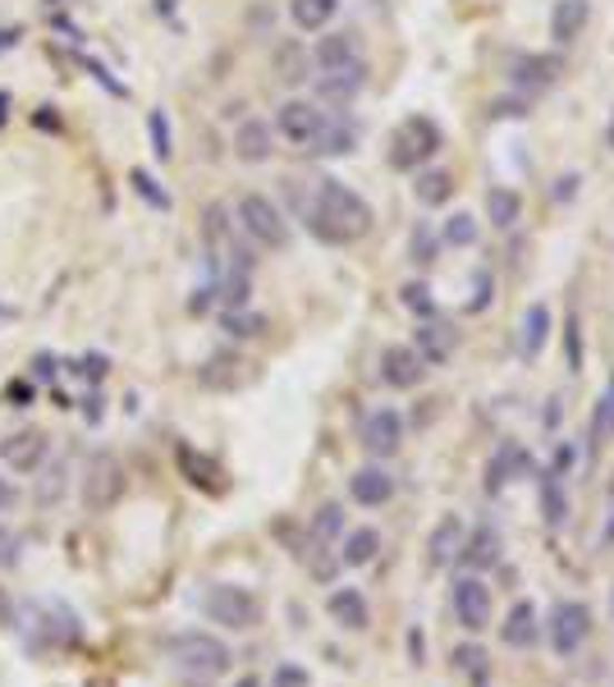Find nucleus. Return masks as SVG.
Segmentation results:
<instances>
[{
	"label": "nucleus",
	"mask_w": 614,
	"mask_h": 687,
	"mask_svg": "<svg viewBox=\"0 0 614 687\" xmlns=\"http://www.w3.org/2000/svg\"><path fill=\"white\" fill-rule=\"evenodd\" d=\"M285 198L294 220H303V229L326 248H349L358 239L372 235V207L354 193L349 183H339L330 175H294L285 179Z\"/></svg>",
	"instance_id": "1"
},
{
	"label": "nucleus",
	"mask_w": 614,
	"mask_h": 687,
	"mask_svg": "<svg viewBox=\"0 0 614 687\" xmlns=\"http://www.w3.org/2000/svg\"><path fill=\"white\" fill-rule=\"evenodd\" d=\"M202 243H207V266L211 280H229V276H252V243L244 239V229L225 202H211L202 211Z\"/></svg>",
	"instance_id": "2"
},
{
	"label": "nucleus",
	"mask_w": 614,
	"mask_h": 687,
	"mask_svg": "<svg viewBox=\"0 0 614 687\" xmlns=\"http://www.w3.org/2000/svg\"><path fill=\"white\" fill-rule=\"evenodd\" d=\"M235 220H239L244 239L252 248H266V252H285L289 248V220L266 193H244L235 202Z\"/></svg>",
	"instance_id": "3"
},
{
	"label": "nucleus",
	"mask_w": 614,
	"mask_h": 687,
	"mask_svg": "<svg viewBox=\"0 0 614 687\" xmlns=\"http://www.w3.org/2000/svg\"><path fill=\"white\" fill-rule=\"evenodd\" d=\"M166 656L175 660V669H184L188 678H220L225 669H229V646L220 641V637H211V633H175L170 641H166Z\"/></svg>",
	"instance_id": "4"
},
{
	"label": "nucleus",
	"mask_w": 614,
	"mask_h": 687,
	"mask_svg": "<svg viewBox=\"0 0 614 687\" xmlns=\"http://www.w3.org/2000/svg\"><path fill=\"white\" fill-rule=\"evenodd\" d=\"M129 486V472L120 464V454H110V449H92L88 454V468H83V509L88 514H106L120 505V495Z\"/></svg>",
	"instance_id": "5"
},
{
	"label": "nucleus",
	"mask_w": 614,
	"mask_h": 687,
	"mask_svg": "<svg viewBox=\"0 0 614 687\" xmlns=\"http://www.w3.org/2000/svg\"><path fill=\"white\" fill-rule=\"evenodd\" d=\"M202 615L229 633H248L261 624V600L248 591V587H235V583H216L207 587L202 596Z\"/></svg>",
	"instance_id": "6"
},
{
	"label": "nucleus",
	"mask_w": 614,
	"mask_h": 687,
	"mask_svg": "<svg viewBox=\"0 0 614 687\" xmlns=\"http://www.w3.org/2000/svg\"><path fill=\"white\" fill-rule=\"evenodd\" d=\"M445 147L436 120H427V114H408V120L395 129L390 138V166L395 170H417L422 161H432L436 151Z\"/></svg>",
	"instance_id": "7"
},
{
	"label": "nucleus",
	"mask_w": 614,
	"mask_h": 687,
	"mask_svg": "<svg viewBox=\"0 0 614 687\" xmlns=\"http://www.w3.org/2000/svg\"><path fill=\"white\" fill-rule=\"evenodd\" d=\"M546 637H551V651L555 656H578L583 641L592 637V609L583 600H555Z\"/></svg>",
	"instance_id": "8"
},
{
	"label": "nucleus",
	"mask_w": 614,
	"mask_h": 687,
	"mask_svg": "<svg viewBox=\"0 0 614 687\" xmlns=\"http://www.w3.org/2000/svg\"><path fill=\"white\" fill-rule=\"evenodd\" d=\"M449 605H454V619L468 633L491 628V587L477 578V572H464V578L449 583Z\"/></svg>",
	"instance_id": "9"
},
{
	"label": "nucleus",
	"mask_w": 614,
	"mask_h": 687,
	"mask_svg": "<svg viewBox=\"0 0 614 687\" xmlns=\"http://www.w3.org/2000/svg\"><path fill=\"white\" fill-rule=\"evenodd\" d=\"M326 120H330V110H321L317 101L294 97V101H285V106L276 110V133H280L285 142H294L298 151H307V142L321 133Z\"/></svg>",
	"instance_id": "10"
},
{
	"label": "nucleus",
	"mask_w": 614,
	"mask_h": 687,
	"mask_svg": "<svg viewBox=\"0 0 614 687\" xmlns=\"http://www.w3.org/2000/svg\"><path fill=\"white\" fill-rule=\"evenodd\" d=\"M358 445L372 458H395L404 449V417L395 408H372L358 427Z\"/></svg>",
	"instance_id": "11"
},
{
	"label": "nucleus",
	"mask_w": 614,
	"mask_h": 687,
	"mask_svg": "<svg viewBox=\"0 0 614 687\" xmlns=\"http://www.w3.org/2000/svg\"><path fill=\"white\" fill-rule=\"evenodd\" d=\"M47 458H51V436L37 431V427L14 431V436L0 440V464L14 468V472H37V468L47 464Z\"/></svg>",
	"instance_id": "12"
},
{
	"label": "nucleus",
	"mask_w": 614,
	"mask_h": 687,
	"mask_svg": "<svg viewBox=\"0 0 614 687\" xmlns=\"http://www.w3.org/2000/svg\"><path fill=\"white\" fill-rule=\"evenodd\" d=\"M523 472H532V454L518 445V440H501L495 445V454H491V464H486V477H482V490L486 495H501L514 477H523Z\"/></svg>",
	"instance_id": "13"
},
{
	"label": "nucleus",
	"mask_w": 614,
	"mask_h": 687,
	"mask_svg": "<svg viewBox=\"0 0 614 687\" xmlns=\"http://www.w3.org/2000/svg\"><path fill=\"white\" fill-rule=\"evenodd\" d=\"M564 73V64H559V56H514L509 60V83H514V92H523V97H532V92H546L555 79Z\"/></svg>",
	"instance_id": "14"
},
{
	"label": "nucleus",
	"mask_w": 614,
	"mask_h": 687,
	"mask_svg": "<svg viewBox=\"0 0 614 687\" xmlns=\"http://www.w3.org/2000/svg\"><path fill=\"white\" fill-rule=\"evenodd\" d=\"M380 380H386L390 390H413L422 386V376H427V362L417 358L413 344H390V349H380Z\"/></svg>",
	"instance_id": "15"
},
{
	"label": "nucleus",
	"mask_w": 614,
	"mask_h": 687,
	"mask_svg": "<svg viewBox=\"0 0 614 687\" xmlns=\"http://www.w3.org/2000/svg\"><path fill=\"white\" fill-rule=\"evenodd\" d=\"M175 464H179V472H184V481L188 486H198L202 495H225V468L216 464L211 454H202V449H194V445H179L175 449Z\"/></svg>",
	"instance_id": "16"
},
{
	"label": "nucleus",
	"mask_w": 614,
	"mask_h": 687,
	"mask_svg": "<svg viewBox=\"0 0 614 687\" xmlns=\"http://www.w3.org/2000/svg\"><path fill=\"white\" fill-rule=\"evenodd\" d=\"M363 88H367V60L335 64V69H321L317 73V97L321 101H335V106H349Z\"/></svg>",
	"instance_id": "17"
},
{
	"label": "nucleus",
	"mask_w": 614,
	"mask_h": 687,
	"mask_svg": "<svg viewBox=\"0 0 614 687\" xmlns=\"http://www.w3.org/2000/svg\"><path fill=\"white\" fill-rule=\"evenodd\" d=\"M349 495H354V505H363V509H380V505L395 500V477L380 468V464L358 468V472L349 477Z\"/></svg>",
	"instance_id": "18"
},
{
	"label": "nucleus",
	"mask_w": 614,
	"mask_h": 687,
	"mask_svg": "<svg viewBox=\"0 0 614 687\" xmlns=\"http://www.w3.org/2000/svg\"><path fill=\"white\" fill-rule=\"evenodd\" d=\"M501 641L514 646V651H532V646L542 641V619H536V605H532V600H518L509 615H505Z\"/></svg>",
	"instance_id": "19"
},
{
	"label": "nucleus",
	"mask_w": 614,
	"mask_h": 687,
	"mask_svg": "<svg viewBox=\"0 0 614 687\" xmlns=\"http://www.w3.org/2000/svg\"><path fill=\"white\" fill-rule=\"evenodd\" d=\"M551 308L546 302H532V308L523 312V321H518V358L523 362H536L542 358V349H546V339H551Z\"/></svg>",
	"instance_id": "20"
},
{
	"label": "nucleus",
	"mask_w": 614,
	"mask_h": 687,
	"mask_svg": "<svg viewBox=\"0 0 614 687\" xmlns=\"http://www.w3.org/2000/svg\"><path fill=\"white\" fill-rule=\"evenodd\" d=\"M354 147H358L354 120H344V114H330V120L321 125V133L307 142V157H349Z\"/></svg>",
	"instance_id": "21"
},
{
	"label": "nucleus",
	"mask_w": 614,
	"mask_h": 687,
	"mask_svg": "<svg viewBox=\"0 0 614 687\" xmlns=\"http://www.w3.org/2000/svg\"><path fill=\"white\" fill-rule=\"evenodd\" d=\"M464 537H468L464 518H458V514H445V518L432 527V537H427V559H432L436 568L454 564V559H458V550H464Z\"/></svg>",
	"instance_id": "22"
},
{
	"label": "nucleus",
	"mask_w": 614,
	"mask_h": 687,
	"mask_svg": "<svg viewBox=\"0 0 614 687\" xmlns=\"http://www.w3.org/2000/svg\"><path fill=\"white\" fill-rule=\"evenodd\" d=\"M413 349H417V358L427 362V367H440V362H449V354H454V326H445V321H422L417 330H413Z\"/></svg>",
	"instance_id": "23"
},
{
	"label": "nucleus",
	"mask_w": 614,
	"mask_h": 687,
	"mask_svg": "<svg viewBox=\"0 0 614 687\" xmlns=\"http://www.w3.org/2000/svg\"><path fill=\"white\" fill-rule=\"evenodd\" d=\"M326 609H330V619L339 628H349V633H363L372 624V609H367V596L358 587H335L326 596Z\"/></svg>",
	"instance_id": "24"
},
{
	"label": "nucleus",
	"mask_w": 614,
	"mask_h": 687,
	"mask_svg": "<svg viewBox=\"0 0 614 687\" xmlns=\"http://www.w3.org/2000/svg\"><path fill=\"white\" fill-rule=\"evenodd\" d=\"M252 371H248V362L239 358V354H211L202 367H198V380L207 390H235V386H244Z\"/></svg>",
	"instance_id": "25"
},
{
	"label": "nucleus",
	"mask_w": 614,
	"mask_h": 687,
	"mask_svg": "<svg viewBox=\"0 0 614 687\" xmlns=\"http://www.w3.org/2000/svg\"><path fill=\"white\" fill-rule=\"evenodd\" d=\"M271 151H276L271 125H266V120H244V125H239V133H235V157H239V161L261 166V161H271Z\"/></svg>",
	"instance_id": "26"
},
{
	"label": "nucleus",
	"mask_w": 614,
	"mask_h": 687,
	"mask_svg": "<svg viewBox=\"0 0 614 687\" xmlns=\"http://www.w3.org/2000/svg\"><path fill=\"white\" fill-rule=\"evenodd\" d=\"M495 559H501V531H495L491 522H482L473 537H464V550H458V564L464 568H473V572H482V568H491Z\"/></svg>",
	"instance_id": "27"
},
{
	"label": "nucleus",
	"mask_w": 614,
	"mask_h": 687,
	"mask_svg": "<svg viewBox=\"0 0 614 687\" xmlns=\"http://www.w3.org/2000/svg\"><path fill=\"white\" fill-rule=\"evenodd\" d=\"M592 19V6L587 0H555V10H551V37L559 47H568L573 37H578Z\"/></svg>",
	"instance_id": "28"
},
{
	"label": "nucleus",
	"mask_w": 614,
	"mask_h": 687,
	"mask_svg": "<svg viewBox=\"0 0 614 687\" xmlns=\"http://www.w3.org/2000/svg\"><path fill=\"white\" fill-rule=\"evenodd\" d=\"M37 472H42V477H37V486H32L37 509H56L60 495H65V486H69V464H65V458H47V464L37 468Z\"/></svg>",
	"instance_id": "29"
},
{
	"label": "nucleus",
	"mask_w": 614,
	"mask_h": 687,
	"mask_svg": "<svg viewBox=\"0 0 614 687\" xmlns=\"http://www.w3.org/2000/svg\"><path fill=\"white\" fill-rule=\"evenodd\" d=\"M313 60H317V69L354 64V60H363V47H358V37H354V32H330V37H321V42H317Z\"/></svg>",
	"instance_id": "30"
},
{
	"label": "nucleus",
	"mask_w": 614,
	"mask_h": 687,
	"mask_svg": "<svg viewBox=\"0 0 614 687\" xmlns=\"http://www.w3.org/2000/svg\"><path fill=\"white\" fill-rule=\"evenodd\" d=\"M536 500H542V518H546V527H564V518H568V490H564V481L559 477H551V472H542L536 477Z\"/></svg>",
	"instance_id": "31"
},
{
	"label": "nucleus",
	"mask_w": 614,
	"mask_h": 687,
	"mask_svg": "<svg viewBox=\"0 0 614 687\" xmlns=\"http://www.w3.org/2000/svg\"><path fill=\"white\" fill-rule=\"evenodd\" d=\"M339 14V0H289V19L303 32H321Z\"/></svg>",
	"instance_id": "32"
},
{
	"label": "nucleus",
	"mask_w": 614,
	"mask_h": 687,
	"mask_svg": "<svg viewBox=\"0 0 614 687\" xmlns=\"http://www.w3.org/2000/svg\"><path fill=\"white\" fill-rule=\"evenodd\" d=\"M413 193H417L422 207H445L449 193H454V175L449 170H417Z\"/></svg>",
	"instance_id": "33"
},
{
	"label": "nucleus",
	"mask_w": 614,
	"mask_h": 687,
	"mask_svg": "<svg viewBox=\"0 0 614 687\" xmlns=\"http://www.w3.org/2000/svg\"><path fill=\"white\" fill-rule=\"evenodd\" d=\"M376 550H380V531H376V527H358V531H349V537H344V546H339V564L363 568V564L376 559Z\"/></svg>",
	"instance_id": "34"
},
{
	"label": "nucleus",
	"mask_w": 614,
	"mask_h": 687,
	"mask_svg": "<svg viewBox=\"0 0 614 687\" xmlns=\"http://www.w3.org/2000/svg\"><path fill=\"white\" fill-rule=\"evenodd\" d=\"M486 216L495 229H514L518 216H523V198L514 188H486Z\"/></svg>",
	"instance_id": "35"
},
{
	"label": "nucleus",
	"mask_w": 614,
	"mask_h": 687,
	"mask_svg": "<svg viewBox=\"0 0 614 687\" xmlns=\"http://www.w3.org/2000/svg\"><path fill=\"white\" fill-rule=\"evenodd\" d=\"M454 669L458 674H468V683L473 687H491V660H486V651L482 646H473V641H464V646H454Z\"/></svg>",
	"instance_id": "36"
},
{
	"label": "nucleus",
	"mask_w": 614,
	"mask_h": 687,
	"mask_svg": "<svg viewBox=\"0 0 614 687\" xmlns=\"http://www.w3.org/2000/svg\"><path fill=\"white\" fill-rule=\"evenodd\" d=\"M592 440H596V445H610V440H614V376L605 380V395L596 399V412H592Z\"/></svg>",
	"instance_id": "37"
},
{
	"label": "nucleus",
	"mask_w": 614,
	"mask_h": 687,
	"mask_svg": "<svg viewBox=\"0 0 614 687\" xmlns=\"http://www.w3.org/2000/svg\"><path fill=\"white\" fill-rule=\"evenodd\" d=\"M399 302L417 317V321H432L436 317V298H432V289L422 285V280H408L404 289H399Z\"/></svg>",
	"instance_id": "38"
},
{
	"label": "nucleus",
	"mask_w": 614,
	"mask_h": 687,
	"mask_svg": "<svg viewBox=\"0 0 614 687\" xmlns=\"http://www.w3.org/2000/svg\"><path fill=\"white\" fill-rule=\"evenodd\" d=\"M220 330L225 335H235V339H252L266 330V317L248 312V308H235V312H220Z\"/></svg>",
	"instance_id": "39"
},
{
	"label": "nucleus",
	"mask_w": 614,
	"mask_h": 687,
	"mask_svg": "<svg viewBox=\"0 0 614 687\" xmlns=\"http://www.w3.org/2000/svg\"><path fill=\"white\" fill-rule=\"evenodd\" d=\"M440 243H449V248H473L477 243V220L473 216H449L445 220V229H440Z\"/></svg>",
	"instance_id": "40"
},
{
	"label": "nucleus",
	"mask_w": 614,
	"mask_h": 687,
	"mask_svg": "<svg viewBox=\"0 0 614 687\" xmlns=\"http://www.w3.org/2000/svg\"><path fill=\"white\" fill-rule=\"evenodd\" d=\"M436 248H440V235H436L427 220H417V229H413V261L417 266H432L436 261Z\"/></svg>",
	"instance_id": "41"
},
{
	"label": "nucleus",
	"mask_w": 614,
	"mask_h": 687,
	"mask_svg": "<svg viewBox=\"0 0 614 687\" xmlns=\"http://www.w3.org/2000/svg\"><path fill=\"white\" fill-rule=\"evenodd\" d=\"M147 129H151V151H157V161H170V120H166V110H151L147 114Z\"/></svg>",
	"instance_id": "42"
},
{
	"label": "nucleus",
	"mask_w": 614,
	"mask_h": 687,
	"mask_svg": "<svg viewBox=\"0 0 614 687\" xmlns=\"http://www.w3.org/2000/svg\"><path fill=\"white\" fill-rule=\"evenodd\" d=\"M276 64H280V79H285V83H303V79H307V60H303L298 47H285V51L276 56Z\"/></svg>",
	"instance_id": "43"
},
{
	"label": "nucleus",
	"mask_w": 614,
	"mask_h": 687,
	"mask_svg": "<svg viewBox=\"0 0 614 687\" xmlns=\"http://www.w3.org/2000/svg\"><path fill=\"white\" fill-rule=\"evenodd\" d=\"M133 188H138V193H142L151 207H157V211H170V198L161 193V188H157V179H151L147 170H133Z\"/></svg>",
	"instance_id": "44"
},
{
	"label": "nucleus",
	"mask_w": 614,
	"mask_h": 687,
	"mask_svg": "<svg viewBox=\"0 0 614 687\" xmlns=\"http://www.w3.org/2000/svg\"><path fill=\"white\" fill-rule=\"evenodd\" d=\"M491 298H495V280H491V271L482 266V271L473 276V298H468V312H482Z\"/></svg>",
	"instance_id": "45"
},
{
	"label": "nucleus",
	"mask_w": 614,
	"mask_h": 687,
	"mask_svg": "<svg viewBox=\"0 0 614 687\" xmlns=\"http://www.w3.org/2000/svg\"><path fill=\"white\" fill-rule=\"evenodd\" d=\"M564 339H568V371H583V335H578V317L564 321Z\"/></svg>",
	"instance_id": "46"
},
{
	"label": "nucleus",
	"mask_w": 614,
	"mask_h": 687,
	"mask_svg": "<svg viewBox=\"0 0 614 687\" xmlns=\"http://www.w3.org/2000/svg\"><path fill=\"white\" fill-rule=\"evenodd\" d=\"M19 550H23V541H19V531H10V527H0V568H14V564H19Z\"/></svg>",
	"instance_id": "47"
},
{
	"label": "nucleus",
	"mask_w": 614,
	"mask_h": 687,
	"mask_svg": "<svg viewBox=\"0 0 614 687\" xmlns=\"http://www.w3.org/2000/svg\"><path fill=\"white\" fill-rule=\"evenodd\" d=\"M0 628H6V633L19 628V605H14V596L6 587H0Z\"/></svg>",
	"instance_id": "48"
},
{
	"label": "nucleus",
	"mask_w": 614,
	"mask_h": 687,
	"mask_svg": "<svg viewBox=\"0 0 614 687\" xmlns=\"http://www.w3.org/2000/svg\"><path fill=\"white\" fill-rule=\"evenodd\" d=\"M568 468H573V445L564 440V445H555V458H551V468H546V472L564 481V477H568Z\"/></svg>",
	"instance_id": "49"
},
{
	"label": "nucleus",
	"mask_w": 614,
	"mask_h": 687,
	"mask_svg": "<svg viewBox=\"0 0 614 687\" xmlns=\"http://www.w3.org/2000/svg\"><path fill=\"white\" fill-rule=\"evenodd\" d=\"M408 660H413V665H427V637H422L417 624L408 628Z\"/></svg>",
	"instance_id": "50"
},
{
	"label": "nucleus",
	"mask_w": 614,
	"mask_h": 687,
	"mask_svg": "<svg viewBox=\"0 0 614 687\" xmlns=\"http://www.w3.org/2000/svg\"><path fill=\"white\" fill-rule=\"evenodd\" d=\"M276 687H307V669H298V665H280V669H276Z\"/></svg>",
	"instance_id": "51"
},
{
	"label": "nucleus",
	"mask_w": 614,
	"mask_h": 687,
	"mask_svg": "<svg viewBox=\"0 0 614 687\" xmlns=\"http://www.w3.org/2000/svg\"><path fill=\"white\" fill-rule=\"evenodd\" d=\"M14 505H19V486L10 477H0V514H14Z\"/></svg>",
	"instance_id": "52"
},
{
	"label": "nucleus",
	"mask_w": 614,
	"mask_h": 687,
	"mask_svg": "<svg viewBox=\"0 0 614 687\" xmlns=\"http://www.w3.org/2000/svg\"><path fill=\"white\" fill-rule=\"evenodd\" d=\"M610 546H614V490H610V522L601 531V550H610Z\"/></svg>",
	"instance_id": "53"
},
{
	"label": "nucleus",
	"mask_w": 614,
	"mask_h": 687,
	"mask_svg": "<svg viewBox=\"0 0 614 687\" xmlns=\"http://www.w3.org/2000/svg\"><path fill=\"white\" fill-rule=\"evenodd\" d=\"M235 687H261V678H257V674H248V678H239Z\"/></svg>",
	"instance_id": "54"
},
{
	"label": "nucleus",
	"mask_w": 614,
	"mask_h": 687,
	"mask_svg": "<svg viewBox=\"0 0 614 687\" xmlns=\"http://www.w3.org/2000/svg\"><path fill=\"white\" fill-rule=\"evenodd\" d=\"M6 110H10V97H6V92H0V125H6Z\"/></svg>",
	"instance_id": "55"
}]
</instances>
